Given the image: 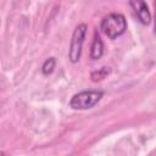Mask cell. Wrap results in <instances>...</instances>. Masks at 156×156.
Masks as SVG:
<instances>
[{
    "mask_svg": "<svg viewBox=\"0 0 156 156\" xmlns=\"http://www.w3.org/2000/svg\"><path fill=\"white\" fill-rule=\"evenodd\" d=\"M100 28L105 35L110 39H116L121 37L127 29V21L122 13L112 12L105 16L101 21Z\"/></svg>",
    "mask_w": 156,
    "mask_h": 156,
    "instance_id": "cell-1",
    "label": "cell"
},
{
    "mask_svg": "<svg viewBox=\"0 0 156 156\" xmlns=\"http://www.w3.org/2000/svg\"><path fill=\"white\" fill-rule=\"evenodd\" d=\"M101 90H84L74 94L69 100V106L73 110H88L95 106L102 98Z\"/></svg>",
    "mask_w": 156,
    "mask_h": 156,
    "instance_id": "cell-2",
    "label": "cell"
},
{
    "mask_svg": "<svg viewBox=\"0 0 156 156\" xmlns=\"http://www.w3.org/2000/svg\"><path fill=\"white\" fill-rule=\"evenodd\" d=\"M87 29H88L87 24L80 23L73 30V34L71 38V44H69V50H68V58L72 63L78 62V60L80 58L83 43H84L85 35H87Z\"/></svg>",
    "mask_w": 156,
    "mask_h": 156,
    "instance_id": "cell-3",
    "label": "cell"
},
{
    "mask_svg": "<svg viewBox=\"0 0 156 156\" xmlns=\"http://www.w3.org/2000/svg\"><path fill=\"white\" fill-rule=\"evenodd\" d=\"M129 5L133 7L138 20L140 21V23L143 24H149L151 21V15L149 11V7L146 5V2L144 1H130Z\"/></svg>",
    "mask_w": 156,
    "mask_h": 156,
    "instance_id": "cell-4",
    "label": "cell"
},
{
    "mask_svg": "<svg viewBox=\"0 0 156 156\" xmlns=\"http://www.w3.org/2000/svg\"><path fill=\"white\" fill-rule=\"evenodd\" d=\"M104 54V43L99 35V33L95 32L94 40L90 46V58L91 60H99Z\"/></svg>",
    "mask_w": 156,
    "mask_h": 156,
    "instance_id": "cell-5",
    "label": "cell"
},
{
    "mask_svg": "<svg viewBox=\"0 0 156 156\" xmlns=\"http://www.w3.org/2000/svg\"><path fill=\"white\" fill-rule=\"evenodd\" d=\"M55 66H56V61H55L54 57L46 58L45 62H44L43 66H41V72H43V74H44V76L51 74V73L54 72V69H55Z\"/></svg>",
    "mask_w": 156,
    "mask_h": 156,
    "instance_id": "cell-6",
    "label": "cell"
},
{
    "mask_svg": "<svg viewBox=\"0 0 156 156\" xmlns=\"http://www.w3.org/2000/svg\"><path fill=\"white\" fill-rule=\"evenodd\" d=\"M108 73H110V69H108L107 67H102V68H100V69L93 72L90 77H91V80H93V82H98V80L104 79Z\"/></svg>",
    "mask_w": 156,
    "mask_h": 156,
    "instance_id": "cell-7",
    "label": "cell"
},
{
    "mask_svg": "<svg viewBox=\"0 0 156 156\" xmlns=\"http://www.w3.org/2000/svg\"><path fill=\"white\" fill-rule=\"evenodd\" d=\"M155 9H156V4H155ZM155 34H156V10H155Z\"/></svg>",
    "mask_w": 156,
    "mask_h": 156,
    "instance_id": "cell-8",
    "label": "cell"
}]
</instances>
